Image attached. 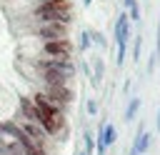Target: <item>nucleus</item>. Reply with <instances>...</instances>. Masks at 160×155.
<instances>
[{
  "label": "nucleus",
  "instance_id": "nucleus-1",
  "mask_svg": "<svg viewBox=\"0 0 160 155\" xmlns=\"http://www.w3.org/2000/svg\"><path fill=\"white\" fill-rule=\"evenodd\" d=\"M35 22H68L72 20V0H45L32 10Z\"/></svg>",
  "mask_w": 160,
  "mask_h": 155
},
{
  "label": "nucleus",
  "instance_id": "nucleus-9",
  "mask_svg": "<svg viewBox=\"0 0 160 155\" xmlns=\"http://www.w3.org/2000/svg\"><path fill=\"white\" fill-rule=\"evenodd\" d=\"M150 132H145L142 130V125H140V130H138V135H135V142H132V148L138 150V155H145L148 152V148H150Z\"/></svg>",
  "mask_w": 160,
  "mask_h": 155
},
{
  "label": "nucleus",
  "instance_id": "nucleus-2",
  "mask_svg": "<svg viewBox=\"0 0 160 155\" xmlns=\"http://www.w3.org/2000/svg\"><path fill=\"white\" fill-rule=\"evenodd\" d=\"M128 40H130V15L128 12H120L118 15V22H115V42H118V65L125 62V48H128Z\"/></svg>",
  "mask_w": 160,
  "mask_h": 155
},
{
  "label": "nucleus",
  "instance_id": "nucleus-14",
  "mask_svg": "<svg viewBox=\"0 0 160 155\" xmlns=\"http://www.w3.org/2000/svg\"><path fill=\"white\" fill-rule=\"evenodd\" d=\"M90 45V32H82V40H80V50H88Z\"/></svg>",
  "mask_w": 160,
  "mask_h": 155
},
{
  "label": "nucleus",
  "instance_id": "nucleus-21",
  "mask_svg": "<svg viewBox=\"0 0 160 155\" xmlns=\"http://www.w3.org/2000/svg\"><path fill=\"white\" fill-rule=\"evenodd\" d=\"M78 155H85V152H78Z\"/></svg>",
  "mask_w": 160,
  "mask_h": 155
},
{
  "label": "nucleus",
  "instance_id": "nucleus-11",
  "mask_svg": "<svg viewBox=\"0 0 160 155\" xmlns=\"http://www.w3.org/2000/svg\"><path fill=\"white\" fill-rule=\"evenodd\" d=\"M138 108H140V98H132V100H130V105H128V110H125V120H128V122H130V120H135Z\"/></svg>",
  "mask_w": 160,
  "mask_h": 155
},
{
  "label": "nucleus",
  "instance_id": "nucleus-3",
  "mask_svg": "<svg viewBox=\"0 0 160 155\" xmlns=\"http://www.w3.org/2000/svg\"><path fill=\"white\" fill-rule=\"evenodd\" d=\"M72 42L70 38H60V40H42V55L45 58H58V60H70L72 58Z\"/></svg>",
  "mask_w": 160,
  "mask_h": 155
},
{
  "label": "nucleus",
  "instance_id": "nucleus-17",
  "mask_svg": "<svg viewBox=\"0 0 160 155\" xmlns=\"http://www.w3.org/2000/svg\"><path fill=\"white\" fill-rule=\"evenodd\" d=\"M92 38H95V42H100V45H105V40H102V35H98V32H92Z\"/></svg>",
  "mask_w": 160,
  "mask_h": 155
},
{
  "label": "nucleus",
  "instance_id": "nucleus-5",
  "mask_svg": "<svg viewBox=\"0 0 160 155\" xmlns=\"http://www.w3.org/2000/svg\"><path fill=\"white\" fill-rule=\"evenodd\" d=\"M42 92H45V98H48L50 102L60 105L62 110H65V105H70V102L75 100V92H72L70 85H45Z\"/></svg>",
  "mask_w": 160,
  "mask_h": 155
},
{
  "label": "nucleus",
  "instance_id": "nucleus-7",
  "mask_svg": "<svg viewBox=\"0 0 160 155\" xmlns=\"http://www.w3.org/2000/svg\"><path fill=\"white\" fill-rule=\"evenodd\" d=\"M38 70H62L75 78V65L72 60H58V58H38Z\"/></svg>",
  "mask_w": 160,
  "mask_h": 155
},
{
  "label": "nucleus",
  "instance_id": "nucleus-22",
  "mask_svg": "<svg viewBox=\"0 0 160 155\" xmlns=\"http://www.w3.org/2000/svg\"><path fill=\"white\" fill-rule=\"evenodd\" d=\"M38 2H45V0H38Z\"/></svg>",
  "mask_w": 160,
  "mask_h": 155
},
{
  "label": "nucleus",
  "instance_id": "nucleus-4",
  "mask_svg": "<svg viewBox=\"0 0 160 155\" xmlns=\"http://www.w3.org/2000/svg\"><path fill=\"white\" fill-rule=\"evenodd\" d=\"M35 35L40 40H60L70 35V25L68 22H38Z\"/></svg>",
  "mask_w": 160,
  "mask_h": 155
},
{
  "label": "nucleus",
  "instance_id": "nucleus-8",
  "mask_svg": "<svg viewBox=\"0 0 160 155\" xmlns=\"http://www.w3.org/2000/svg\"><path fill=\"white\" fill-rule=\"evenodd\" d=\"M15 125H18V128H20V130L32 140V142H38V145H45V142H48V138H50V135H48L38 122H30V120H25V118H22V120H18Z\"/></svg>",
  "mask_w": 160,
  "mask_h": 155
},
{
  "label": "nucleus",
  "instance_id": "nucleus-12",
  "mask_svg": "<svg viewBox=\"0 0 160 155\" xmlns=\"http://www.w3.org/2000/svg\"><path fill=\"white\" fill-rule=\"evenodd\" d=\"M92 152H95V135L85 130V155H92Z\"/></svg>",
  "mask_w": 160,
  "mask_h": 155
},
{
  "label": "nucleus",
  "instance_id": "nucleus-19",
  "mask_svg": "<svg viewBox=\"0 0 160 155\" xmlns=\"http://www.w3.org/2000/svg\"><path fill=\"white\" fill-rule=\"evenodd\" d=\"M128 155H138V150H135V148H130V152H128Z\"/></svg>",
  "mask_w": 160,
  "mask_h": 155
},
{
  "label": "nucleus",
  "instance_id": "nucleus-10",
  "mask_svg": "<svg viewBox=\"0 0 160 155\" xmlns=\"http://www.w3.org/2000/svg\"><path fill=\"white\" fill-rule=\"evenodd\" d=\"M125 8H128L130 20H140V5H138V0H125Z\"/></svg>",
  "mask_w": 160,
  "mask_h": 155
},
{
  "label": "nucleus",
  "instance_id": "nucleus-6",
  "mask_svg": "<svg viewBox=\"0 0 160 155\" xmlns=\"http://www.w3.org/2000/svg\"><path fill=\"white\" fill-rule=\"evenodd\" d=\"M118 140V130L112 122H100V130H98V140H95V152L98 155H105V150Z\"/></svg>",
  "mask_w": 160,
  "mask_h": 155
},
{
  "label": "nucleus",
  "instance_id": "nucleus-18",
  "mask_svg": "<svg viewBox=\"0 0 160 155\" xmlns=\"http://www.w3.org/2000/svg\"><path fill=\"white\" fill-rule=\"evenodd\" d=\"M155 125H158V132H160V110H158V120H155Z\"/></svg>",
  "mask_w": 160,
  "mask_h": 155
},
{
  "label": "nucleus",
  "instance_id": "nucleus-15",
  "mask_svg": "<svg viewBox=\"0 0 160 155\" xmlns=\"http://www.w3.org/2000/svg\"><path fill=\"white\" fill-rule=\"evenodd\" d=\"M88 112H90V115L98 112V102H95V100H88Z\"/></svg>",
  "mask_w": 160,
  "mask_h": 155
},
{
  "label": "nucleus",
  "instance_id": "nucleus-13",
  "mask_svg": "<svg viewBox=\"0 0 160 155\" xmlns=\"http://www.w3.org/2000/svg\"><path fill=\"white\" fill-rule=\"evenodd\" d=\"M140 48H142V38H135V48H132V55H135V60H140Z\"/></svg>",
  "mask_w": 160,
  "mask_h": 155
},
{
  "label": "nucleus",
  "instance_id": "nucleus-16",
  "mask_svg": "<svg viewBox=\"0 0 160 155\" xmlns=\"http://www.w3.org/2000/svg\"><path fill=\"white\" fill-rule=\"evenodd\" d=\"M155 50L160 52V20H158V40H155Z\"/></svg>",
  "mask_w": 160,
  "mask_h": 155
},
{
  "label": "nucleus",
  "instance_id": "nucleus-20",
  "mask_svg": "<svg viewBox=\"0 0 160 155\" xmlns=\"http://www.w3.org/2000/svg\"><path fill=\"white\" fill-rule=\"evenodd\" d=\"M82 2H85V5H90V2H92V0H82Z\"/></svg>",
  "mask_w": 160,
  "mask_h": 155
}]
</instances>
